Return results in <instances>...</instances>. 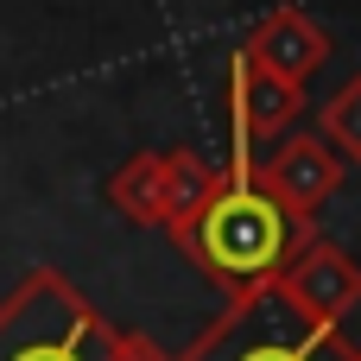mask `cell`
<instances>
[{"label":"cell","instance_id":"1","mask_svg":"<svg viewBox=\"0 0 361 361\" xmlns=\"http://www.w3.org/2000/svg\"><path fill=\"white\" fill-rule=\"evenodd\" d=\"M311 222H298L279 197H267V184L254 178V152H228V165H216V190L197 209L190 228H178L171 241L184 247V260L197 273H209L228 298L260 292L286 273V260L305 247Z\"/></svg>","mask_w":361,"mask_h":361},{"label":"cell","instance_id":"2","mask_svg":"<svg viewBox=\"0 0 361 361\" xmlns=\"http://www.w3.org/2000/svg\"><path fill=\"white\" fill-rule=\"evenodd\" d=\"M0 361H165L152 343L121 330L63 273H25L0 305Z\"/></svg>","mask_w":361,"mask_h":361},{"label":"cell","instance_id":"3","mask_svg":"<svg viewBox=\"0 0 361 361\" xmlns=\"http://www.w3.org/2000/svg\"><path fill=\"white\" fill-rule=\"evenodd\" d=\"M171 361H361V349L343 336V324H317L311 311H298L273 279L228 298V311Z\"/></svg>","mask_w":361,"mask_h":361},{"label":"cell","instance_id":"4","mask_svg":"<svg viewBox=\"0 0 361 361\" xmlns=\"http://www.w3.org/2000/svg\"><path fill=\"white\" fill-rule=\"evenodd\" d=\"M305 108V89L273 76L267 63H254L247 51L228 57V152H254V146H273L292 133Z\"/></svg>","mask_w":361,"mask_h":361},{"label":"cell","instance_id":"5","mask_svg":"<svg viewBox=\"0 0 361 361\" xmlns=\"http://www.w3.org/2000/svg\"><path fill=\"white\" fill-rule=\"evenodd\" d=\"M254 178L267 184V197H279L298 222H311L336 190H343V152L324 133H286L273 140V152L254 165Z\"/></svg>","mask_w":361,"mask_h":361},{"label":"cell","instance_id":"6","mask_svg":"<svg viewBox=\"0 0 361 361\" xmlns=\"http://www.w3.org/2000/svg\"><path fill=\"white\" fill-rule=\"evenodd\" d=\"M279 292H286L298 311H311L317 324H343L361 305V267L336 247V241L305 235V247H298V254L286 260V273H279Z\"/></svg>","mask_w":361,"mask_h":361},{"label":"cell","instance_id":"7","mask_svg":"<svg viewBox=\"0 0 361 361\" xmlns=\"http://www.w3.org/2000/svg\"><path fill=\"white\" fill-rule=\"evenodd\" d=\"M254 63H267L273 76H286V82H311L324 63H330V32L305 13V6H273L254 32H247V44H241Z\"/></svg>","mask_w":361,"mask_h":361},{"label":"cell","instance_id":"8","mask_svg":"<svg viewBox=\"0 0 361 361\" xmlns=\"http://www.w3.org/2000/svg\"><path fill=\"white\" fill-rule=\"evenodd\" d=\"M108 203L140 228H165V165H159V152L121 159L114 178H108Z\"/></svg>","mask_w":361,"mask_h":361},{"label":"cell","instance_id":"9","mask_svg":"<svg viewBox=\"0 0 361 361\" xmlns=\"http://www.w3.org/2000/svg\"><path fill=\"white\" fill-rule=\"evenodd\" d=\"M159 165H165V228L178 235V228H190L197 209L209 203V190H216V165H209L203 152H190V146L159 152Z\"/></svg>","mask_w":361,"mask_h":361},{"label":"cell","instance_id":"10","mask_svg":"<svg viewBox=\"0 0 361 361\" xmlns=\"http://www.w3.org/2000/svg\"><path fill=\"white\" fill-rule=\"evenodd\" d=\"M317 133L343 152V165H361V70H355V76H343V89L324 102Z\"/></svg>","mask_w":361,"mask_h":361}]
</instances>
